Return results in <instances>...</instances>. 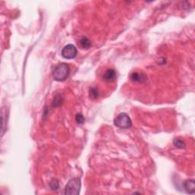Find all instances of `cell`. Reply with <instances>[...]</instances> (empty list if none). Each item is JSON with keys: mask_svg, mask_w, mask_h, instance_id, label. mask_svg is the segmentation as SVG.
<instances>
[{"mask_svg": "<svg viewBox=\"0 0 195 195\" xmlns=\"http://www.w3.org/2000/svg\"><path fill=\"white\" fill-rule=\"evenodd\" d=\"M70 73V68L69 64L65 63H59L53 70V77L56 81L63 82L66 80Z\"/></svg>", "mask_w": 195, "mask_h": 195, "instance_id": "6da1fadb", "label": "cell"}, {"mask_svg": "<svg viewBox=\"0 0 195 195\" xmlns=\"http://www.w3.org/2000/svg\"><path fill=\"white\" fill-rule=\"evenodd\" d=\"M80 188L81 180L79 178H74L68 181L64 189V194L68 195H77L79 194Z\"/></svg>", "mask_w": 195, "mask_h": 195, "instance_id": "7a4b0ae2", "label": "cell"}, {"mask_svg": "<svg viewBox=\"0 0 195 195\" xmlns=\"http://www.w3.org/2000/svg\"><path fill=\"white\" fill-rule=\"evenodd\" d=\"M115 126L122 129H128L132 127V121L126 113H121L114 119Z\"/></svg>", "mask_w": 195, "mask_h": 195, "instance_id": "3957f363", "label": "cell"}, {"mask_svg": "<svg viewBox=\"0 0 195 195\" xmlns=\"http://www.w3.org/2000/svg\"><path fill=\"white\" fill-rule=\"evenodd\" d=\"M63 57L68 60L75 58L77 55V49L76 47L73 44H68L63 48L62 52H61Z\"/></svg>", "mask_w": 195, "mask_h": 195, "instance_id": "277c9868", "label": "cell"}, {"mask_svg": "<svg viewBox=\"0 0 195 195\" xmlns=\"http://www.w3.org/2000/svg\"><path fill=\"white\" fill-rule=\"evenodd\" d=\"M116 79V72L114 69H108L103 75V79L106 82H111Z\"/></svg>", "mask_w": 195, "mask_h": 195, "instance_id": "5b68a950", "label": "cell"}, {"mask_svg": "<svg viewBox=\"0 0 195 195\" xmlns=\"http://www.w3.org/2000/svg\"><path fill=\"white\" fill-rule=\"evenodd\" d=\"M184 187L188 194H194L195 192V182L194 180H188L184 183Z\"/></svg>", "mask_w": 195, "mask_h": 195, "instance_id": "8992f818", "label": "cell"}, {"mask_svg": "<svg viewBox=\"0 0 195 195\" xmlns=\"http://www.w3.org/2000/svg\"><path fill=\"white\" fill-rule=\"evenodd\" d=\"M79 44L80 47L83 49H89L91 47V41L88 39L87 37H82L81 39L79 40Z\"/></svg>", "mask_w": 195, "mask_h": 195, "instance_id": "52a82bcc", "label": "cell"}, {"mask_svg": "<svg viewBox=\"0 0 195 195\" xmlns=\"http://www.w3.org/2000/svg\"><path fill=\"white\" fill-rule=\"evenodd\" d=\"M173 144H174L175 147L179 148V149H184L186 146L185 143L183 140H180V139H175L174 141H173Z\"/></svg>", "mask_w": 195, "mask_h": 195, "instance_id": "ba28073f", "label": "cell"}, {"mask_svg": "<svg viewBox=\"0 0 195 195\" xmlns=\"http://www.w3.org/2000/svg\"><path fill=\"white\" fill-rule=\"evenodd\" d=\"M131 79L134 82H142L143 77L141 74L138 73H133L131 76Z\"/></svg>", "mask_w": 195, "mask_h": 195, "instance_id": "9c48e42d", "label": "cell"}, {"mask_svg": "<svg viewBox=\"0 0 195 195\" xmlns=\"http://www.w3.org/2000/svg\"><path fill=\"white\" fill-rule=\"evenodd\" d=\"M89 95H90L91 98L96 99L98 97V90L96 88H92L89 91Z\"/></svg>", "mask_w": 195, "mask_h": 195, "instance_id": "30bf717a", "label": "cell"}, {"mask_svg": "<svg viewBox=\"0 0 195 195\" xmlns=\"http://www.w3.org/2000/svg\"><path fill=\"white\" fill-rule=\"evenodd\" d=\"M50 186L53 191H58L60 185H59V182L57 179H53L50 181Z\"/></svg>", "mask_w": 195, "mask_h": 195, "instance_id": "8fae6325", "label": "cell"}, {"mask_svg": "<svg viewBox=\"0 0 195 195\" xmlns=\"http://www.w3.org/2000/svg\"><path fill=\"white\" fill-rule=\"evenodd\" d=\"M62 103H63V98L61 97L60 95H58L54 98V101H53V106L57 107L62 105Z\"/></svg>", "mask_w": 195, "mask_h": 195, "instance_id": "7c38bea8", "label": "cell"}, {"mask_svg": "<svg viewBox=\"0 0 195 195\" xmlns=\"http://www.w3.org/2000/svg\"><path fill=\"white\" fill-rule=\"evenodd\" d=\"M76 121L78 124H82L84 123V117L81 114H79L76 116Z\"/></svg>", "mask_w": 195, "mask_h": 195, "instance_id": "4fadbf2b", "label": "cell"}]
</instances>
